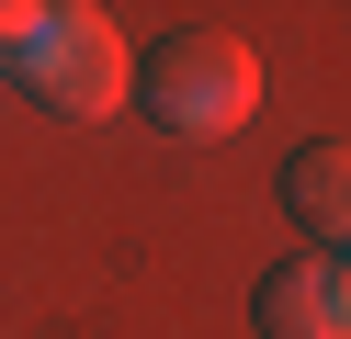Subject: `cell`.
<instances>
[{
  "label": "cell",
  "instance_id": "3",
  "mask_svg": "<svg viewBox=\"0 0 351 339\" xmlns=\"http://www.w3.org/2000/svg\"><path fill=\"white\" fill-rule=\"evenodd\" d=\"M250 316H261V339H351V305H340V260H272L250 283Z\"/></svg>",
  "mask_w": 351,
  "mask_h": 339
},
{
  "label": "cell",
  "instance_id": "6",
  "mask_svg": "<svg viewBox=\"0 0 351 339\" xmlns=\"http://www.w3.org/2000/svg\"><path fill=\"white\" fill-rule=\"evenodd\" d=\"M340 305H351V260H340Z\"/></svg>",
  "mask_w": 351,
  "mask_h": 339
},
{
  "label": "cell",
  "instance_id": "1",
  "mask_svg": "<svg viewBox=\"0 0 351 339\" xmlns=\"http://www.w3.org/2000/svg\"><path fill=\"white\" fill-rule=\"evenodd\" d=\"M136 102H147V125L159 136H238L261 113V57L238 34H170V45H147L136 57Z\"/></svg>",
  "mask_w": 351,
  "mask_h": 339
},
{
  "label": "cell",
  "instance_id": "4",
  "mask_svg": "<svg viewBox=\"0 0 351 339\" xmlns=\"http://www.w3.org/2000/svg\"><path fill=\"white\" fill-rule=\"evenodd\" d=\"M283 203H295V226L317 238V260H351V136H317V147H295V170H283Z\"/></svg>",
  "mask_w": 351,
  "mask_h": 339
},
{
  "label": "cell",
  "instance_id": "2",
  "mask_svg": "<svg viewBox=\"0 0 351 339\" xmlns=\"http://www.w3.org/2000/svg\"><path fill=\"white\" fill-rule=\"evenodd\" d=\"M12 79L46 113H80V125H91V113H114L125 90H136V57H125V34L102 12H46V34H34V57L12 68Z\"/></svg>",
  "mask_w": 351,
  "mask_h": 339
},
{
  "label": "cell",
  "instance_id": "5",
  "mask_svg": "<svg viewBox=\"0 0 351 339\" xmlns=\"http://www.w3.org/2000/svg\"><path fill=\"white\" fill-rule=\"evenodd\" d=\"M34 34H46V0H0V68H23Z\"/></svg>",
  "mask_w": 351,
  "mask_h": 339
}]
</instances>
